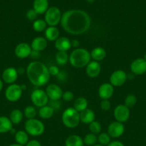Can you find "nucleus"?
I'll use <instances>...</instances> for the list:
<instances>
[{
    "mask_svg": "<svg viewBox=\"0 0 146 146\" xmlns=\"http://www.w3.org/2000/svg\"><path fill=\"white\" fill-rule=\"evenodd\" d=\"M45 92L50 101H59L62 98L63 94L62 88L54 84H51L47 86Z\"/></svg>",
    "mask_w": 146,
    "mask_h": 146,
    "instance_id": "obj_13",
    "label": "nucleus"
},
{
    "mask_svg": "<svg viewBox=\"0 0 146 146\" xmlns=\"http://www.w3.org/2000/svg\"><path fill=\"white\" fill-rule=\"evenodd\" d=\"M45 38L49 41H55L60 37V30L56 27H49L44 31Z\"/></svg>",
    "mask_w": 146,
    "mask_h": 146,
    "instance_id": "obj_22",
    "label": "nucleus"
},
{
    "mask_svg": "<svg viewBox=\"0 0 146 146\" xmlns=\"http://www.w3.org/2000/svg\"><path fill=\"white\" fill-rule=\"evenodd\" d=\"M48 68L50 76H57V75H58L60 72L59 68L57 66H51L49 67Z\"/></svg>",
    "mask_w": 146,
    "mask_h": 146,
    "instance_id": "obj_40",
    "label": "nucleus"
},
{
    "mask_svg": "<svg viewBox=\"0 0 146 146\" xmlns=\"http://www.w3.org/2000/svg\"><path fill=\"white\" fill-rule=\"evenodd\" d=\"M89 130L90 133L93 134H100L102 131V125L100 122L94 121L89 124Z\"/></svg>",
    "mask_w": 146,
    "mask_h": 146,
    "instance_id": "obj_35",
    "label": "nucleus"
},
{
    "mask_svg": "<svg viewBox=\"0 0 146 146\" xmlns=\"http://www.w3.org/2000/svg\"><path fill=\"white\" fill-rule=\"evenodd\" d=\"M88 107V101L84 97H79L74 100L73 108L79 113L84 111Z\"/></svg>",
    "mask_w": 146,
    "mask_h": 146,
    "instance_id": "obj_28",
    "label": "nucleus"
},
{
    "mask_svg": "<svg viewBox=\"0 0 146 146\" xmlns=\"http://www.w3.org/2000/svg\"><path fill=\"white\" fill-rule=\"evenodd\" d=\"M26 74L30 83L35 86H43L50 81L48 67L40 61H34L30 63L26 68Z\"/></svg>",
    "mask_w": 146,
    "mask_h": 146,
    "instance_id": "obj_2",
    "label": "nucleus"
},
{
    "mask_svg": "<svg viewBox=\"0 0 146 146\" xmlns=\"http://www.w3.org/2000/svg\"><path fill=\"white\" fill-rule=\"evenodd\" d=\"M130 71L135 75H143L146 73V61L143 58L135 59L130 64Z\"/></svg>",
    "mask_w": 146,
    "mask_h": 146,
    "instance_id": "obj_12",
    "label": "nucleus"
},
{
    "mask_svg": "<svg viewBox=\"0 0 146 146\" xmlns=\"http://www.w3.org/2000/svg\"><path fill=\"white\" fill-rule=\"evenodd\" d=\"M143 58H144V59L145 60V61H146V54H145V55H144V57H143Z\"/></svg>",
    "mask_w": 146,
    "mask_h": 146,
    "instance_id": "obj_53",
    "label": "nucleus"
},
{
    "mask_svg": "<svg viewBox=\"0 0 146 146\" xmlns=\"http://www.w3.org/2000/svg\"><path fill=\"white\" fill-rule=\"evenodd\" d=\"M9 146H23V145H19V144H17V143H13V144H11V145H9Z\"/></svg>",
    "mask_w": 146,
    "mask_h": 146,
    "instance_id": "obj_49",
    "label": "nucleus"
},
{
    "mask_svg": "<svg viewBox=\"0 0 146 146\" xmlns=\"http://www.w3.org/2000/svg\"><path fill=\"white\" fill-rule=\"evenodd\" d=\"M24 115L27 118V119H33L35 118L37 115V110L32 106H28L26 107L24 110Z\"/></svg>",
    "mask_w": 146,
    "mask_h": 146,
    "instance_id": "obj_34",
    "label": "nucleus"
},
{
    "mask_svg": "<svg viewBox=\"0 0 146 146\" xmlns=\"http://www.w3.org/2000/svg\"><path fill=\"white\" fill-rule=\"evenodd\" d=\"M93 146H103V145H100V144H95V145H93Z\"/></svg>",
    "mask_w": 146,
    "mask_h": 146,
    "instance_id": "obj_52",
    "label": "nucleus"
},
{
    "mask_svg": "<svg viewBox=\"0 0 146 146\" xmlns=\"http://www.w3.org/2000/svg\"><path fill=\"white\" fill-rule=\"evenodd\" d=\"M127 79V75L123 70H116L110 76V84L113 87H120L124 85Z\"/></svg>",
    "mask_w": 146,
    "mask_h": 146,
    "instance_id": "obj_10",
    "label": "nucleus"
},
{
    "mask_svg": "<svg viewBox=\"0 0 146 146\" xmlns=\"http://www.w3.org/2000/svg\"><path fill=\"white\" fill-rule=\"evenodd\" d=\"M60 24L63 29L68 34L81 35L90 28L91 18L83 10L70 9L62 15Z\"/></svg>",
    "mask_w": 146,
    "mask_h": 146,
    "instance_id": "obj_1",
    "label": "nucleus"
},
{
    "mask_svg": "<svg viewBox=\"0 0 146 146\" xmlns=\"http://www.w3.org/2000/svg\"><path fill=\"white\" fill-rule=\"evenodd\" d=\"M54 47L58 51H67L72 48L71 41L67 37L60 36L54 41Z\"/></svg>",
    "mask_w": 146,
    "mask_h": 146,
    "instance_id": "obj_18",
    "label": "nucleus"
},
{
    "mask_svg": "<svg viewBox=\"0 0 146 146\" xmlns=\"http://www.w3.org/2000/svg\"><path fill=\"white\" fill-rule=\"evenodd\" d=\"M62 99L64 101H67V102H70V101H72L74 99V94H73L72 91H67L65 92H63L62 94Z\"/></svg>",
    "mask_w": 146,
    "mask_h": 146,
    "instance_id": "obj_37",
    "label": "nucleus"
},
{
    "mask_svg": "<svg viewBox=\"0 0 146 146\" xmlns=\"http://www.w3.org/2000/svg\"><path fill=\"white\" fill-rule=\"evenodd\" d=\"M125 132V125L118 121L112 122L107 128V133L111 138H118L123 135Z\"/></svg>",
    "mask_w": 146,
    "mask_h": 146,
    "instance_id": "obj_11",
    "label": "nucleus"
},
{
    "mask_svg": "<svg viewBox=\"0 0 146 146\" xmlns=\"http://www.w3.org/2000/svg\"><path fill=\"white\" fill-rule=\"evenodd\" d=\"M70 56L67 51H57L55 55V59L57 64L60 66H64L69 61Z\"/></svg>",
    "mask_w": 146,
    "mask_h": 146,
    "instance_id": "obj_30",
    "label": "nucleus"
},
{
    "mask_svg": "<svg viewBox=\"0 0 146 146\" xmlns=\"http://www.w3.org/2000/svg\"><path fill=\"white\" fill-rule=\"evenodd\" d=\"M31 49L33 51H42L47 48V40L44 37L42 36H37L34 38L32 40L31 44Z\"/></svg>",
    "mask_w": 146,
    "mask_h": 146,
    "instance_id": "obj_19",
    "label": "nucleus"
},
{
    "mask_svg": "<svg viewBox=\"0 0 146 146\" xmlns=\"http://www.w3.org/2000/svg\"><path fill=\"white\" fill-rule=\"evenodd\" d=\"M130 116V108H127L124 104H120L117 106L114 109V117L116 121L122 123H125L128 121Z\"/></svg>",
    "mask_w": 146,
    "mask_h": 146,
    "instance_id": "obj_9",
    "label": "nucleus"
},
{
    "mask_svg": "<svg viewBox=\"0 0 146 146\" xmlns=\"http://www.w3.org/2000/svg\"><path fill=\"white\" fill-rule=\"evenodd\" d=\"M48 9V0H34L33 2V9L37 14H45Z\"/></svg>",
    "mask_w": 146,
    "mask_h": 146,
    "instance_id": "obj_20",
    "label": "nucleus"
},
{
    "mask_svg": "<svg viewBox=\"0 0 146 146\" xmlns=\"http://www.w3.org/2000/svg\"><path fill=\"white\" fill-rule=\"evenodd\" d=\"M107 146H125V145L123 143L120 142V141H111V142H110Z\"/></svg>",
    "mask_w": 146,
    "mask_h": 146,
    "instance_id": "obj_43",
    "label": "nucleus"
},
{
    "mask_svg": "<svg viewBox=\"0 0 146 146\" xmlns=\"http://www.w3.org/2000/svg\"><path fill=\"white\" fill-rule=\"evenodd\" d=\"M62 121L63 125L68 128H74L80 123V113L73 107H70L64 111L62 115Z\"/></svg>",
    "mask_w": 146,
    "mask_h": 146,
    "instance_id": "obj_4",
    "label": "nucleus"
},
{
    "mask_svg": "<svg viewBox=\"0 0 146 146\" xmlns=\"http://www.w3.org/2000/svg\"><path fill=\"white\" fill-rule=\"evenodd\" d=\"M22 93L23 90L21 89V86L17 84H13L9 85V86L6 88L4 95L7 101L10 102H16L21 98Z\"/></svg>",
    "mask_w": 146,
    "mask_h": 146,
    "instance_id": "obj_8",
    "label": "nucleus"
},
{
    "mask_svg": "<svg viewBox=\"0 0 146 146\" xmlns=\"http://www.w3.org/2000/svg\"><path fill=\"white\" fill-rule=\"evenodd\" d=\"M54 113V110L50 105H46L39 109V115L42 119H50Z\"/></svg>",
    "mask_w": 146,
    "mask_h": 146,
    "instance_id": "obj_27",
    "label": "nucleus"
},
{
    "mask_svg": "<svg viewBox=\"0 0 146 146\" xmlns=\"http://www.w3.org/2000/svg\"><path fill=\"white\" fill-rule=\"evenodd\" d=\"M97 142L100 145L107 146L111 142V137L108 135L107 133H100L97 136Z\"/></svg>",
    "mask_w": 146,
    "mask_h": 146,
    "instance_id": "obj_33",
    "label": "nucleus"
},
{
    "mask_svg": "<svg viewBox=\"0 0 146 146\" xmlns=\"http://www.w3.org/2000/svg\"><path fill=\"white\" fill-rule=\"evenodd\" d=\"M17 72H18L19 74H24L26 72V69H24L23 67H19L17 69Z\"/></svg>",
    "mask_w": 146,
    "mask_h": 146,
    "instance_id": "obj_47",
    "label": "nucleus"
},
{
    "mask_svg": "<svg viewBox=\"0 0 146 146\" xmlns=\"http://www.w3.org/2000/svg\"><path fill=\"white\" fill-rule=\"evenodd\" d=\"M3 86H4V84H3V81H2V79H1V78H0V91L2 90Z\"/></svg>",
    "mask_w": 146,
    "mask_h": 146,
    "instance_id": "obj_48",
    "label": "nucleus"
},
{
    "mask_svg": "<svg viewBox=\"0 0 146 146\" xmlns=\"http://www.w3.org/2000/svg\"><path fill=\"white\" fill-rule=\"evenodd\" d=\"M62 15L61 11L58 7H50L46 11L44 21L49 27H56L61 21Z\"/></svg>",
    "mask_w": 146,
    "mask_h": 146,
    "instance_id": "obj_6",
    "label": "nucleus"
},
{
    "mask_svg": "<svg viewBox=\"0 0 146 146\" xmlns=\"http://www.w3.org/2000/svg\"><path fill=\"white\" fill-rule=\"evenodd\" d=\"M37 13L34 11V9H29V11H27V12L26 13V17L28 19L29 21H34L36 20L37 17Z\"/></svg>",
    "mask_w": 146,
    "mask_h": 146,
    "instance_id": "obj_38",
    "label": "nucleus"
},
{
    "mask_svg": "<svg viewBox=\"0 0 146 146\" xmlns=\"http://www.w3.org/2000/svg\"><path fill=\"white\" fill-rule=\"evenodd\" d=\"M24 146H42L40 142H39L37 140H31V141H29Z\"/></svg>",
    "mask_w": 146,
    "mask_h": 146,
    "instance_id": "obj_42",
    "label": "nucleus"
},
{
    "mask_svg": "<svg viewBox=\"0 0 146 146\" xmlns=\"http://www.w3.org/2000/svg\"><path fill=\"white\" fill-rule=\"evenodd\" d=\"M94 1H95V0H86V1L88 3H93Z\"/></svg>",
    "mask_w": 146,
    "mask_h": 146,
    "instance_id": "obj_51",
    "label": "nucleus"
},
{
    "mask_svg": "<svg viewBox=\"0 0 146 146\" xmlns=\"http://www.w3.org/2000/svg\"><path fill=\"white\" fill-rule=\"evenodd\" d=\"M13 124L9 118L7 116H0V133H6L11 131Z\"/></svg>",
    "mask_w": 146,
    "mask_h": 146,
    "instance_id": "obj_23",
    "label": "nucleus"
},
{
    "mask_svg": "<svg viewBox=\"0 0 146 146\" xmlns=\"http://www.w3.org/2000/svg\"><path fill=\"white\" fill-rule=\"evenodd\" d=\"M24 113L19 109H14L9 115V119L13 125L19 124L22 121Z\"/></svg>",
    "mask_w": 146,
    "mask_h": 146,
    "instance_id": "obj_29",
    "label": "nucleus"
},
{
    "mask_svg": "<svg viewBox=\"0 0 146 146\" xmlns=\"http://www.w3.org/2000/svg\"><path fill=\"white\" fill-rule=\"evenodd\" d=\"M47 24L45 22V21L43 19H36L35 21L33 22V29L36 31V32H42L46 30Z\"/></svg>",
    "mask_w": 146,
    "mask_h": 146,
    "instance_id": "obj_31",
    "label": "nucleus"
},
{
    "mask_svg": "<svg viewBox=\"0 0 146 146\" xmlns=\"http://www.w3.org/2000/svg\"><path fill=\"white\" fill-rule=\"evenodd\" d=\"M16 143L24 146L29 142V135L25 131H18L14 134Z\"/></svg>",
    "mask_w": 146,
    "mask_h": 146,
    "instance_id": "obj_26",
    "label": "nucleus"
},
{
    "mask_svg": "<svg viewBox=\"0 0 146 146\" xmlns=\"http://www.w3.org/2000/svg\"><path fill=\"white\" fill-rule=\"evenodd\" d=\"M83 142H84V145L87 146H93L97 144V136L95 134L91 133H87L83 138Z\"/></svg>",
    "mask_w": 146,
    "mask_h": 146,
    "instance_id": "obj_32",
    "label": "nucleus"
},
{
    "mask_svg": "<svg viewBox=\"0 0 146 146\" xmlns=\"http://www.w3.org/2000/svg\"><path fill=\"white\" fill-rule=\"evenodd\" d=\"M114 94V87L110 83H104L99 87L98 94L102 100H109Z\"/></svg>",
    "mask_w": 146,
    "mask_h": 146,
    "instance_id": "obj_16",
    "label": "nucleus"
},
{
    "mask_svg": "<svg viewBox=\"0 0 146 146\" xmlns=\"http://www.w3.org/2000/svg\"><path fill=\"white\" fill-rule=\"evenodd\" d=\"M50 106L53 108V109L55 111V109H59L60 107V104L59 103V101H50Z\"/></svg>",
    "mask_w": 146,
    "mask_h": 146,
    "instance_id": "obj_41",
    "label": "nucleus"
},
{
    "mask_svg": "<svg viewBox=\"0 0 146 146\" xmlns=\"http://www.w3.org/2000/svg\"><path fill=\"white\" fill-rule=\"evenodd\" d=\"M101 72V66L100 63L95 61H91L86 66V74L90 78H96Z\"/></svg>",
    "mask_w": 146,
    "mask_h": 146,
    "instance_id": "obj_17",
    "label": "nucleus"
},
{
    "mask_svg": "<svg viewBox=\"0 0 146 146\" xmlns=\"http://www.w3.org/2000/svg\"><path fill=\"white\" fill-rule=\"evenodd\" d=\"M21 89H22L23 91H24V90L26 89V86L24 85V84H23V85H21Z\"/></svg>",
    "mask_w": 146,
    "mask_h": 146,
    "instance_id": "obj_50",
    "label": "nucleus"
},
{
    "mask_svg": "<svg viewBox=\"0 0 146 146\" xmlns=\"http://www.w3.org/2000/svg\"><path fill=\"white\" fill-rule=\"evenodd\" d=\"M57 77H58L59 79H60L62 81V80H64L66 78V77H67V76H66L65 73L64 72H60V74L57 75Z\"/></svg>",
    "mask_w": 146,
    "mask_h": 146,
    "instance_id": "obj_46",
    "label": "nucleus"
},
{
    "mask_svg": "<svg viewBox=\"0 0 146 146\" xmlns=\"http://www.w3.org/2000/svg\"><path fill=\"white\" fill-rule=\"evenodd\" d=\"M19 74L17 69L14 67H8L4 70L1 74V79L7 84H13L18 78Z\"/></svg>",
    "mask_w": 146,
    "mask_h": 146,
    "instance_id": "obj_14",
    "label": "nucleus"
},
{
    "mask_svg": "<svg viewBox=\"0 0 146 146\" xmlns=\"http://www.w3.org/2000/svg\"><path fill=\"white\" fill-rule=\"evenodd\" d=\"M91 61L90 52L83 48H75L70 55L69 62L72 66L76 68H81L87 66Z\"/></svg>",
    "mask_w": 146,
    "mask_h": 146,
    "instance_id": "obj_3",
    "label": "nucleus"
},
{
    "mask_svg": "<svg viewBox=\"0 0 146 146\" xmlns=\"http://www.w3.org/2000/svg\"><path fill=\"white\" fill-rule=\"evenodd\" d=\"M30 98L34 106L38 107V108H41L47 105L50 101L45 91L42 89H39V88L34 90L31 92Z\"/></svg>",
    "mask_w": 146,
    "mask_h": 146,
    "instance_id": "obj_7",
    "label": "nucleus"
},
{
    "mask_svg": "<svg viewBox=\"0 0 146 146\" xmlns=\"http://www.w3.org/2000/svg\"><path fill=\"white\" fill-rule=\"evenodd\" d=\"M100 106V108L104 111H109L110 109V108H111V104H110L109 100H102Z\"/></svg>",
    "mask_w": 146,
    "mask_h": 146,
    "instance_id": "obj_39",
    "label": "nucleus"
},
{
    "mask_svg": "<svg viewBox=\"0 0 146 146\" xmlns=\"http://www.w3.org/2000/svg\"><path fill=\"white\" fill-rule=\"evenodd\" d=\"M31 51H32V49H31V47L29 44L25 42H21L17 44V46L15 47L14 54L17 58L24 59V58L29 56Z\"/></svg>",
    "mask_w": 146,
    "mask_h": 146,
    "instance_id": "obj_15",
    "label": "nucleus"
},
{
    "mask_svg": "<svg viewBox=\"0 0 146 146\" xmlns=\"http://www.w3.org/2000/svg\"><path fill=\"white\" fill-rule=\"evenodd\" d=\"M40 52H38V51H33L32 50L29 56H31V58H34V59H35V58H40Z\"/></svg>",
    "mask_w": 146,
    "mask_h": 146,
    "instance_id": "obj_44",
    "label": "nucleus"
},
{
    "mask_svg": "<svg viewBox=\"0 0 146 146\" xmlns=\"http://www.w3.org/2000/svg\"><path fill=\"white\" fill-rule=\"evenodd\" d=\"M84 145L83 138L77 135H70L67 137L64 143L65 146H84Z\"/></svg>",
    "mask_w": 146,
    "mask_h": 146,
    "instance_id": "obj_25",
    "label": "nucleus"
},
{
    "mask_svg": "<svg viewBox=\"0 0 146 146\" xmlns=\"http://www.w3.org/2000/svg\"><path fill=\"white\" fill-rule=\"evenodd\" d=\"M71 44H72V47H74V48H77L80 46V42H79L78 40H72L71 41Z\"/></svg>",
    "mask_w": 146,
    "mask_h": 146,
    "instance_id": "obj_45",
    "label": "nucleus"
},
{
    "mask_svg": "<svg viewBox=\"0 0 146 146\" xmlns=\"http://www.w3.org/2000/svg\"><path fill=\"white\" fill-rule=\"evenodd\" d=\"M80 122L89 125L92 121H94L95 115H94V113L92 110L90 109V108H87L84 111L80 113Z\"/></svg>",
    "mask_w": 146,
    "mask_h": 146,
    "instance_id": "obj_21",
    "label": "nucleus"
},
{
    "mask_svg": "<svg viewBox=\"0 0 146 146\" xmlns=\"http://www.w3.org/2000/svg\"><path fill=\"white\" fill-rule=\"evenodd\" d=\"M24 131L29 135L34 137L40 136L45 131L44 123L41 121L36 118L27 119L24 124Z\"/></svg>",
    "mask_w": 146,
    "mask_h": 146,
    "instance_id": "obj_5",
    "label": "nucleus"
},
{
    "mask_svg": "<svg viewBox=\"0 0 146 146\" xmlns=\"http://www.w3.org/2000/svg\"><path fill=\"white\" fill-rule=\"evenodd\" d=\"M137 97L134 94H129L125 98V104L124 105L126 106L127 108H133L137 104Z\"/></svg>",
    "mask_w": 146,
    "mask_h": 146,
    "instance_id": "obj_36",
    "label": "nucleus"
},
{
    "mask_svg": "<svg viewBox=\"0 0 146 146\" xmlns=\"http://www.w3.org/2000/svg\"><path fill=\"white\" fill-rule=\"evenodd\" d=\"M107 53L104 48L102 47H95L90 52L91 58L95 61H101L106 57Z\"/></svg>",
    "mask_w": 146,
    "mask_h": 146,
    "instance_id": "obj_24",
    "label": "nucleus"
}]
</instances>
